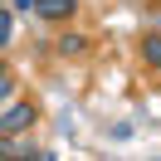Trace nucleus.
Segmentation results:
<instances>
[{"instance_id":"nucleus-1","label":"nucleus","mask_w":161,"mask_h":161,"mask_svg":"<svg viewBox=\"0 0 161 161\" xmlns=\"http://www.w3.org/2000/svg\"><path fill=\"white\" fill-rule=\"evenodd\" d=\"M34 122H39V108H34L30 98L10 103V108L0 112V132H25V127H34Z\"/></svg>"},{"instance_id":"nucleus-2","label":"nucleus","mask_w":161,"mask_h":161,"mask_svg":"<svg viewBox=\"0 0 161 161\" xmlns=\"http://www.w3.org/2000/svg\"><path fill=\"white\" fill-rule=\"evenodd\" d=\"M34 15L49 20V25H64V20L78 15V0H34Z\"/></svg>"},{"instance_id":"nucleus-3","label":"nucleus","mask_w":161,"mask_h":161,"mask_svg":"<svg viewBox=\"0 0 161 161\" xmlns=\"http://www.w3.org/2000/svg\"><path fill=\"white\" fill-rule=\"evenodd\" d=\"M54 49H59L64 59H78V54H88V34H78V30H64Z\"/></svg>"},{"instance_id":"nucleus-4","label":"nucleus","mask_w":161,"mask_h":161,"mask_svg":"<svg viewBox=\"0 0 161 161\" xmlns=\"http://www.w3.org/2000/svg\"><path fill=\"white\" fill-rule=\"evenodd\" d=\"M142 64L161 69V34H142Z\"/></svg>"},{"instance_id":"nucleus-5","label":"nucleus","mask_w":161,"mask_h":161,"mask_svg":"<svg viewBox=\"0 0 161 161\" xmlns=\"http://www.w3.org/2000/svg\"><path fill=\"white\" fill-rule=\"evenodd\" d=\"M10 44H15V15L0 5V49H10Z\"/></svg>"},{"instance_id":"nucleus-6","label":"nucleus","mask_w":161,"mask_h":161,"mask_svg":"<svg viewBox=\"0 0 161 161\" xmlns=\"http://www.w3.org/2000/svg\"><path fill=\"white\" fill-rule=\"evenodd\" d=\"M10 93H15V73H10V64L0 59V103L10 98Z\"/></svg>"},{"instance_id":"nucleus-7","label":"nucleus","mask_w":161,"mask_h":161,"mask_svg":"<svg viewBox=\"0 0 161 161\" xmlns=\"http://www.w3.org/2000/svg\"><path fill=\"white\" fill-rule=\"evenodd\" d=\"M10 10H20V15H34V0H10Z\"/></svg>"}]
</instances>
